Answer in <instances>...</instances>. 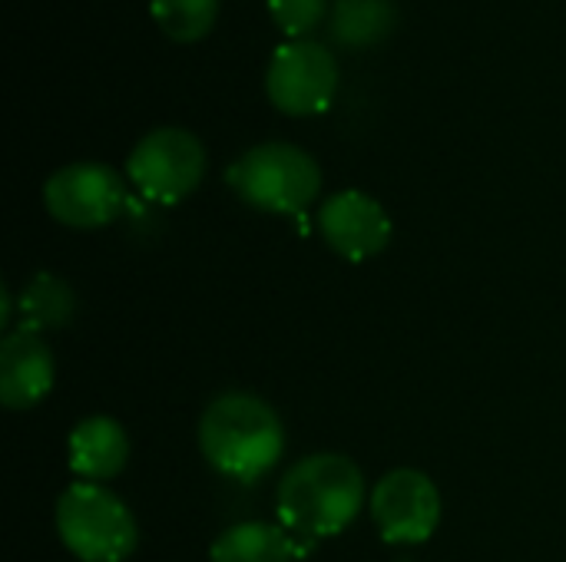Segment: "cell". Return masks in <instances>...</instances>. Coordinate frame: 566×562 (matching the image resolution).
<instances>
[{"mask_svg": "<svg viewBox=\"0 0 566 562\" xmlns=\"http://www.w3.org/2000/svg\"><path fill=\"white\" fill-rule=\"evenodd\" d=\"M338 89V60L335 53L312 40H285L275 46L265 66V93L289 116H312L328 109Z\"/></svg>", "mask_w": 566, "mask_h": 562, "instance_id": "obj_6", "label": "cell"}, {"mask_svg": "<svg viewBox=\"0 0 566 562\" xmlns=\"http://www.w3.org/2000/svg\"><path fill=\"white\" fill-rule=\"evenodd\" d=\"M398 23L395 0H335L328 10V33L348 50L381 43Z\"/></svg>", "mask_w": 566, "mask_h": 562, "instance_id": "obj_13", "label": "cell"}, {"mask_svg": "<svg viewBox=\"0 0 566 562\" xmlns=\"http://www.w3.org/2000/svg\"><path fill=\"white\" fill-rule=\"evenodd\" d=\"M60 543L80 562H123L139 543L129 507L103 484L76 480L56 500Z\"/></svg>", "mask_w": 566, "mask_h": 562, "instance_id": "obj_4", "label": "cell"}, {"mask_svg": "<svg viewBox=\"0 0 566 562\" xmlns=\"http://www.w3.org/2000/svg\"><path fill=\"white\" fill-rule=\"evenodd\" d=\"M56 364L46 341L33 331H10L0 341V404L30 411L53 391Z\"/></svg>", "mask_w": 566, "mask_h": 562, "instance_id": "obj_10", "label": "cell"}, {"mask_svg": "<svg viewBox=\"0 0 566 562\" xmlns=\"http://www.w3.org/2000/svg\"><path fill=\"white\" fill-rule=\"evenodd\" d=\"M232 192L269 215H302L322 189V169L295 142H259L226 172Z\"/></svg>", "mask_w": 566, "mask_h": 562, "instance_id": "obj_3", "label": "cell"}, {"mask_svg": "<svg viewBox=\"0 0 566 562\" xmlns=\"http://www.w3.org/2000/svg\"><path fill=\"white\" fill-rule=\"evenodd\" d=\"M371 520L391 547L424 543L441 523V494L428 474L398 467L375 484Z\"/></svg>", "mask_w": 566, "mask_h": 562, "instance_id": "obj_8", "label": "cell"}, {"mask_svg": "<svg viewBox=\"0 0 566 562\" xmlns=\"http://www.w3.org/2000/svg\"><path fill=\"white\" fill-rule=\"evenodd\" d=\"M368 487L358 464L345 454H308L279 480L275 510L292 537L308 543L345 533L365 510Z\"/></svg>", "mask_w": 566, "mask_h": 562, "instance_id": "obj_1", "label": "cell"}, {"mask_svg": "<svg viewBox=\"0 0 566 562\" xmlns=\"http://www.w3.org/2000/svg\"><path fill=\"white\" fill-rule=\"evenodd\" d=\"M126 176L143 199L172 205L182 202L206 176V149L199 136L179 126L149 129L126 159Z\"/></svg>", "mask_w": 566, "mask_h": 562, "instance_id": "obj_5", "label": "cell"}, {"mask_svg": "<svg viewBox=\"0 0 566 562\" xmlns=\"http://www.w3.org/2000/svg\"><path fill=\"white\" fill-rule=\"evenodd\" d=\"M199 450L216 474L255 484L282 460L285 427L259 394L226 391L202 411Z\"/></svg>", "mask_w": 566, "mask_h": 562, "instance_id": "obj_2", "label": "cell"}, {"mask_svg": "<svg viewBox=\"0 0 566 562\" xmlns=\"http://www.w3.org/2000/svg\"><path fill=\"white\" fill-rule=\"evenodd\" d=\"M318 232L325 245L345 262H368L391 242V219L378 199L361 189L335 192L318 209Z\"/></svg>", "mask_w": 566, "mask_h": 562, "instance_id": "obj_9", "label": "cell"}, {"mask_svg": "<svg viewBox=\"0 0 566 562\" xmlns=\"http://www.w3.org/2000/svg\"><path fill=\"white\" fill-rule=\"evenodd\" d=\"M46 212L70 229H103L126 205V182L106 162H70L43 182Z\"/></svg>", "mask_w": 566, "mask_h": 562, "instance_id": "obj_7", "label": "cell"}, {"mask_svg": "<svg viewBox=\"0 0 566 562\" xmlns=\"http://www.w3.org/2000/svg\"><path fill=\"white\" fill-rule=\"evenodd\" d=\"M308 547H295L285 527L249 520L222 530L209 547V562H295Z\"/></svg>", "mask_w": 566, "mask_h": 562, "instance_id": "obj_12", "label": "cell"}, {"mask_svg": "<svg viewBox=\"0 0 566 562\" xmlns=\"http://www.w3.org/2000/svg\"><path fill=\"white\" fill-rule=\"evenodd\" d=\"M76 311V295L73 288L50 275V272H40L33 275L23 291H20V331H50V328H63Z\"/></svg>", "mask_w": 566, "mask_h": 562, "instance_id": "obj_14", "label": "cell"}, {"mask_svg": "<svg viewBox=\"0 0 566 562\" xmlns=\"http://www.w3.org/2000/svg\"><path fill=\"white\" fill-rule=\"evenodd\" d=\"M66 447H70V470L86 484L113 480L129 464V437L123 424L106 414L80 421L70 431Z\"/></svg>", "mask_w": 566, "mask_h": 562, "instance_id": "obj_11", "label": "cell"}, {"mask_svg": "<svg viewBox=\"0 0 566 562\" xmlns=\"http://www.w3.org/2000/svg\"><path fill=\"white\" fill-rule=\"evenodd\" d=\"M153 20L176 43H192L206 36L216 23L219 0H153Z\"/></svg>", "mask_w": 566, "mask_h": 562, "instance_id": "obj_15", "label": "cell"}, {"mask_svg": "<svg viewBox=\"0 0 566 562\" xmlns=\"http://www.w3.org/2000/svg\"><path fill=\"white\" fill-rule=\"evenodd\" d=\"M269 13L289 40H302L325 17V0H269Z\"/></svg>", "mask_w": 566, "mask_h": 562, "instance_id": "obj_16", "label": "cell"}]
</instances>
